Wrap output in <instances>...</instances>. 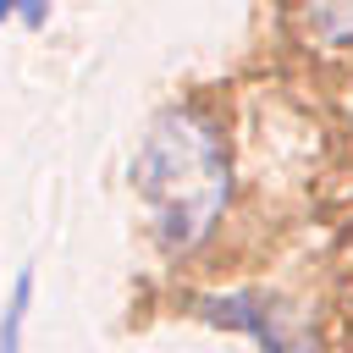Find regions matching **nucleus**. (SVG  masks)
Returning <instances> with one entry per match:
<instances>
[{"instance_id": "obj_1", "label": "nucleus", "mask_w": 353, "mask_h": 353, "mask_svg": "<svg viewBox=\"0 0 353 353\" xmlns=\"http://www.w3.org/2000/svg\"><path fill=\"white\" fill-rule=\"evenodd\" d=\"M226 143L215 121L199 110H165L143 132L132 154V188L149 210V232L165 254H188L204 243L215 215L226 210Z\"/></svg>"}, {"instance_id": "obj_2", "label": "nucleus", "mask_w": 353, "mask_h": 353, "mask_svg": "<svg viewBox=\"0 0 353 353\" xmlns=\"http://www.w3.org/2000/svg\"><path fill=\"white\" fill-rule=\"evenodd\" d=\"M199 314L210 325H232V331H248L265 353H314L303 320L276 303V298H259V292H232V298H204Z\"/></svg>"}, {"instance_id": "obj_3", "label": "nucleus", "mask_w": 353, "mask_h": 353, "mask_svg": "<svg viewBox=\"0 0 353 353\" xmlns=\"http://www.w3.org/2000/svg\"><path fill=\"white\" fill-rule=\"evenodd\" d=\"M28 303H33V265H22L17 281H11V298H6V314H0V353H22V320H28Z\"/></svg>"}, {"instance_id": "obj_4", "label": "nucleus", "mask_w": 353, "mask_h": 353, "mask_svg": "<svg viewBox=\"0 0 353 353\" xmlns=\"http://www.w3.org/2000/svg\"><path fill=\"white\" fill-rule=\"evenodd\" d=\"M314 28H325L331 39H353V6H314Z\"/></svg>"}]
</instances>
